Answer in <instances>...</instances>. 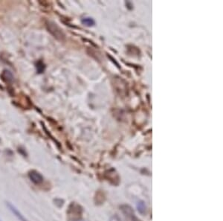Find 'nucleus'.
Here are the masks:
<instances>
[{"label": "nucleus", "instance_id": "6", "mask_svg": "<svg viewBox=\"0 0 223 221\" xmlns=\"http://www.w3.org/2000/svg\"><path fill=\"white\" fill-rule=\"evenodd\" d=\"M137 208H138V212H139L141 214H144L146 212V209H147V208H146L145 203H144L143 201H140L139 203H138Z\"/></svg>", "mask_w": 223, "mask_h": 221}, {"label": "nucleus", "instance_id": "7", "mask_svg": "<svg viewBox=\"0 0 223 221\" xmlns=\"http://www.w3.org/2000/svg\"><path fill=\"white\" fill-rule=\"evenodd\" d=\"M82 22H83V24L87 25V26H91V25H93L94 24H95V21L93 20V19L88 18V17L83 19Z\"/></svg>", "mask_w": 223, "mask_h": 221}, {"label": "nucleus", "instance_id": "4", "mask_svg": "<svg viewBox=\"0 0 223 221\" xmlns=\"http://www.w3.org/2000/svg\"><path fill=\"white\" fill-rule=\"evenodd\" d=\"M121 210L124 212V214L127 217L130 218L131 220H136L135 217V214H134L133 211L131 209V207H129V206H123L121 207Z\"/></svg>", "mask_w": 223, "mask_h": 221}, {"label": "nucleus", "instance_id": "8", "mask_svg": "<svg viewBox=\"0 0 223 221\" xmlns=\"http://www.w3.org/2000/svg\"><path fill=\"white\" fill-rule=\"evenodd\" d=\"M37 71L39 72V73H41L44 70V65L42 62H39L37 64Z\"/></svg>", "mask_w": 223, "mask_h": 221}, {"label": "nucleus", "instance_id": "1", "mask_svg": "<svg viewBox=\"0 0 223 221\" xmlns=\"http://www.w3.org/2000/svg\"><path fill=\"white\" fill-rule=\"evenodd\" d=\"M46 28L47 29H48V31L57 39L62 40L64 37V34L63 33L62 30L57 25V24L54 23V22L48 21V22H46Z\"/></svg>", "mask_w": 223, "mask_h": 221}, {"label": "nucleus", "instance_id": "2", "mask_svg": "<svg viewBox=\"0 0 223 221\" xmlns=\"http://www.w3.org/2000/svg\"><path fill=\"white\" fill-rule=\"evenodd\" d=\"M28 177L31 179V182L36 185H39L43 182V176L37 170H31L28 173Z\"/></svg>", "mask_w": 223, "mask_h": 221}, {"label": "nucleus", "instance_id": "3", "mask_svg": "<svg viewBox=\"0 0 223 221\" xmlns=\"http://www.w3.org/2000/svg\"><path fill=\"white\" fill-rule=\"evenodd\" d=\"M6 206L8 208V209H9L10 211H11V213L13 214L14 215V216L16 217L17 218V219L19 220V221H28V220L26 219V218L25 217L22 215V214L18 210V209H17V208L15 207V206H14L13 204H11V203H9V202H6Z\"/></svg>", "mask_w": 223, "mask_h": 221}, {"label": "nucleus", "instance_id": "9", "mask_svg": "<svg viewBox=\"0 0 223 221\" xmlns=\"http://www.w3.org/2000/svg\"><path fill=\"white\" fill-rule=\"evenodd\" d=\"M0 221H1V220H0Z\"/></svg>", "mask_w": 223, "mask_h": 221}, {"label": "nucleus", "instance_id": "5", "mask_svg": "<svg viewBox=\"0 0 223 221\" xmlns=\"http://www.w3.org/2000/svg\"><path fill=\"white\" fill-rule=\"evenodd\" d=\"M2 77L3 78V80L5 81H6V82H11L14 80V76H13L12 73L10 71H8V70H5L2 72Z\"/></svg>", "mask_w": 223, "mask_h": 221}]
</instances>
